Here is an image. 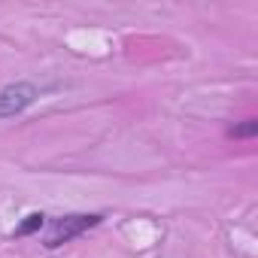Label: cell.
I'll use <instances>...</instances> for the list:
<instances>
[{
    "label": "cell",
    "instance_id": "6da1fadb",
    "mask_svg": "<svg viewBox=\"0 0 258 258\" xmlns=\"http://www.w3.org/2000/svg\"><path fill=\"white\" fill-rule=\"evenodd\" d=\"M103 213H64V216H55L46 222V237H43V246L46 249H61L73 240H79L82 234L94 231L97 225H103Z\"/></svg>",
    "mask_w": 258,
    "mask_h": 258
},
{
    "label": "cell",
    "instance_id": "7a4b0ae2",
    "mask_svg": "<svg viewBox=\"0 0 258 258\" xmlns=\"http://www.w3.org/2000/svg\"><path fill=\"white\" fill-rule=\"evenodd\" d=\"M46 94L43 85H37L34 79H13L0 88V121H10L25 115L34 103H40V97Z\"/></svg>",
    "mask_w": 258,
    "mask_h": 258
},
{
    "label": "cell",
    "instance_id": "3957f363",
    "mask_svg": "<svg viewBox=\"0 0 258 258\" xmlns=\"http://www.w3.org/2000/svg\"><path fill=\"white\" fill-rule=\"evenodd\" d=\"M46 222H49V216H46V213H28V216H22V222L10 231V237H13V240L34 237V234H40V231L46 228Z\"/></svg>",
    "mask_w": 258,
    "mask_h": 258
},
{
    "label": "cell",
    "instance_id": "277c9868",
    "mask_svg": "<svg viewBox=\"0 0 258 258\" xmlns=\"http://www.w3.org/2000/svg\"><path fill=\"white\" fill-rule=\"evenodd\" d=\"M255 134H258V118H243V121H234L228 127L231 140H252Z\"/></svg>",
    "mask_w": 258,
    "mask_h": 258
}]
</instances>
